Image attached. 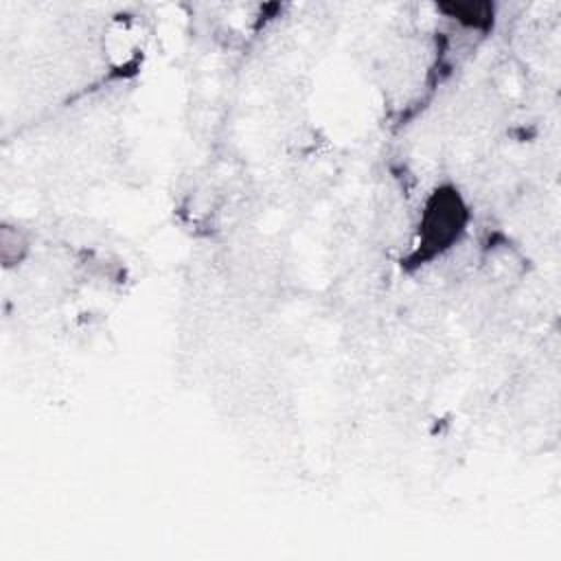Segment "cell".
I'll return each mask as SVG.
<instances>
[{"label":"cell","instance_id":"cell-1","mask_svg":"<svg viewBox=\"0 0 561 561\" xmlns=\"http://www.w3.org/2000/svg\"><path fill=\"white\" fill-rule=\"evenodd\" d=\"M473 210L467 193L451 180L427 188L416 210L405 267L423 270L449 256L469 237Z\"/></svg>","mask_w":561,"mask_h":561}]
</instances>
